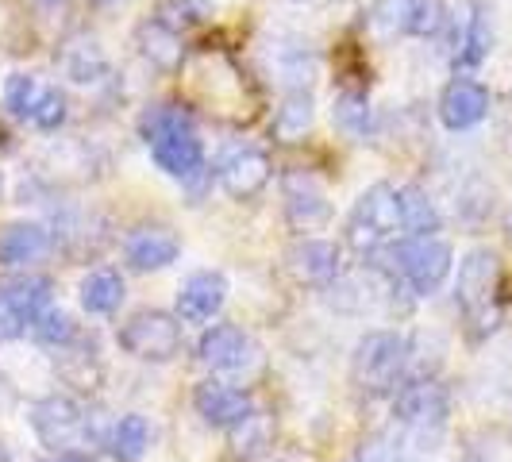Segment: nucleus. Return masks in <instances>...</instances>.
I'll list each match as a JSON object with an SVG mask.
<instances>
[{"label": "nucleus", "instance_id": "72a5a7b5", "mask_svg": "<svg viewBox=\"0 0 512 462\" xmlns=\"http://www.w3.org/2000/svg\"><path fill=\"white\" fill-rule=\"evenodd\" d=\"M24 332L27 328L20 324V316L4 305V297H0V343H8V339H16V335H24Z\"/></svg>", "mask_w": 512, "mask_h": 462}, {"label": "nucleus", "instance_id": "9d476101", "mask_svg": "<svg viewBox=\"0 0 512 462\" xmlns=\"http://www.w3.org/2000/svg\"><path fill=\"white\" fill-rule=\"evenodd\" d=\"M216 181L228 193L231 201H255L258 193L274 181V162L270 154L255 147V143H235L220 166H216Z\"/></svg>", "mask_w": 512, "mask_h": 462}, {"label": "nucleus", "instance_id": "c9c22d12", "mask_svg": "<svg viewBox=\"0 0 512 462\" xmlns=\"http://www.w3.org/2000/svg\"><path fill=\"white\" fill-rule=\"evenodd\" d=\"M43 462H89V459H66V455H51V459H43Z\"/></svg>", "mask_w": 512, "mask_h": 462}, {"label": "nucleus", "instance_id": "423d86ee", "mask_svg": "<svg viewBox=\"0 0 512 462\" xmlns=\"http://www.w3.org/2000/svg\"><path fill=\"white\" fill-rule=\"evenodd\" d=\"M401 231V208H397V189L389 181H374L370 189H362L351 216H347V243L359 255H378L382 247L397 243Z\"/></svg>", "mask_w": 512, "mask_h": 462}, {"label": "nucleus", "instance_id": "4468645a", "mask_svg": "<svg viewBox=\"0 0 512 462\" xmlns=\"http://www.w3.org/2000/svg\"><path fill=\"white\" fill-rule=\"evenodd\" d=\"M193 409L205 420L208 428H220L231 432L235 424H243L251 412H255V397L239 385H228L220 378H205V382L193 389Z\"/></svg>", "mask_w": 512, "mask_h": 462}, {"label": "nucleus", "instance_id": "473e14b6", "mask_svg": "<svg viewBox=\"0 0 512 462\" xmlns=\"http://www.w3.org/2000/svg\"><path fill=\"white\" fill-rule=\"evenodd\" d=\"M66 116H70V101H66V93L58 89V85H47V93H43V101L35 108V116H31V128L43 131V135H51L66 124Z\"/></svg>", "mask_w": 512, "mask_h": 462}, {"label": "nucleus", "instance_id": "f257e3e1", "mask_svg": "<svg viewBox=\"0 0 512 462\" xmlns=\"http://www.w3.org/2000/svg\"><path fill=\"white\" fill-rule=\"evenodd\" d=\"M139 135L151 151L154 166L174 181L189 185L197 197L208 185V162L205 143L197 135V116L178 101H158L147 104L139 116Z\"/></svg>", "mask_w": 512, "mask_h": 462}, {"label": "nucleus", "instance_id": "9b49d317", "mask_svg": "<svg viewBox=\"0 0 512 462\" xmlns=\"http://www.w3.org/2000/svg\"><path fill=\"white\" fill-rule=\"evenodd\" d=\"M282 208L289 228L312 231L324 228L332 220V201H328V189L324 181L308 170H285L282 174Z\"/></svg>", "mask_w": 512, "mask_h": 462}, {"label": "nucleus", "instance_id": "f03ea898", "mask_svg": "<svg viewBox=\"0 0 512 462\" xmlns=\"http://www.w3.org/2000/svg\"><path fill=\"white\" fill-rule=\"evenodd\" d=\"M27 424L39 439V447H47L51 455H66V459H89L97 447H104V436H108L97 412L70 393H47L31 401Z\"/></svg>", "mask_w": 512, "mask_h": 462}, {"label": "nucleus", "instance_id": "2eb2a0df", "mask_svg": "<svg viewBox=\"0 0 512 462\" xmlns=\"http://www.w3.org/2000/svg\"><path fill=\"white\" fill-rule=\"evenodd\" d=\"M439 124L447 131H470L489 116V89L478 77L455 74L439 93Z\"/></svg>", "mask_w": 512, "mask_h": 462}, {"label": "nucleus", "instance_id": "4c0bfd02", "mask_svg": "<svg viewBox=\"0 0 512 462\" xmlns=\"http://www.w3.org/2000/svg\"><path fill=\"white\" fill-rule=\"evenodd\" d=\"M43 4H66V0H43Z\"/></svg>", "mask_w": 512, "mask_h": 462}, {"label": "nucleus", "instance_id": "1a4fd4ad", "mask_svg": "<svg viewBox=\"0 0 512 462\" xmlns=\"http://www.w3.org/2000/svg\"><path fill=\"white\" fill-rule=\"evenodd\" d=\"M451 27V66L455 74L470 77L493 51V16L482 0H466L459 12L447 20Z\"/></svg>", "mask_w": 512, "mask_h": 462}, {"label": "nucleus", "instance_id": "412c9836", "mask_svg": "<svg viewBox=\"0 0 512 462\" xmlns=\"http://www.w3.org/2000/svg\"><path fill=\"white\" fill-rule=\"evenodd\" d=\"M266 58H270V74L282 81L285 93L308 89L312 77H316V66H320L316 54H312V47L301 43V39H274L270 51H266Z\"/></svg>", "mask_w": 512, "mask_h": 462}, {"label": "nucleus", "instance_id": "6ab92c4d", "mask_svg": "<svg viewBox=\"0 0 512 462\" xmlns=\"http://www.w3.org/2000/svg\"><path fill=\"white\" fill-rule=\"evenodd\" d=\"M0 297H4V305L12 308V312L20 316V324L31 332V324H35L47 308H54V282L47 274L20 270V274H12V278L0 282Z\"/></svg>", "mask_w": 512, "mask_h": 462}, {"label": "nucleus", "instance_id": "7ed1b4c3", "mask_svg": "<svg viewBox=\"0 0 512 462\" xmlns=\"http://www.w3.org/2000/svg\"><path fill=\"white\" fill-rule=\"evenodd\" d=\"M370 266L397 278L412 297H432L451 278L455 251L439 235H432V239H397V243L382 247L378 255H370Z\"/></svg>", "mask_w": 512, "mask_h": 462}, {"label": "nucleus", "instance_id": "20e7f679", "mask_svg": "<svg viewBox=\"0 0 512 462\" xmlns=\"http://www.w3.org/2000/svg\"><path fill=\"white\" fill-rule=\"evenodd\" d=\"M409 359L412 343L393 328H374L355 343L351 355V382L359 385L370 397H385L397 393L409 382Z\"/></svg>", "mask_w": 512, "mask_h": 462}, {"label": "nucleus", "instance_id": "f704fd0d", "mask_svg": "<svg viewBox=\"0 0 512 462\" xmlns=\"http://www.w3.org/2000/svg\"><path fill=\"white\" fill-rule=\"evenodd\" d=\"M0 462H12V451H8V443L0 439Z\"/></svg>", "mask_w": 512, "mask_h": 462}, {"label": "nucleus", "instance_id": "6e6552de", "mask_svg": "<svg viewBox=\"0 0 512 462\" xmlns=\"http://www.w3.org/2000/svg\"><path fill=\"white\" fill-rule=\"evenodd\" d=\"M451 12L443 0H374L370 24L378 35H409V39H436L447 27Z\"/></svg>", "mask_w": 512, "mask_h": 462}, {"label": "nucleus", "instance_id": "cd10ccee", "mask_svg": "<svg viewBox=\"0 0 512 462\" xmlns=\"http://www.w3.org/2000/svg\"><path fill=\"white\" fill-rule=\"evenodd\" d=\"M58 362H62V378L77 389H97L101 382V359H97V347L93 339H81L77 335L70 347L58 351Z\"/></svg>", "mask_w": 512, "mask_h": 462}, {"label": "nucleus", "instance_id": "b1692460", "mask_svg": "<svg viewBox=\"0 0 512 462\" xmlns=\"http://www.w3.org/2000/svg\"><path fill=\"white\" fill-rule=\"evenodd\" d=\"M397 208H401V231L405 239H432L443 228L436 201L420 185H397Z\"/></svg>", "mask_w": 512, "mask_h": 462}, {"label": "nucleus", "instance_id": "c756f323", "mask_svg": "<svg viewBox=\"0 0 512 462\" xmlns=\"http://www.w3.org/2000/svg\"><path fill=\"white\" fill-rule=\"evenodd\" d=\"M270 439H274V420H270V412L255 409L243 424L231 428V455L235 459H255L270 447Z\"/></svg>", "mask_w": 512, "mask_h": 462}, {"label": "nucleus", "instance_id": "f3484780", "mask_svg": "<svg viewBox=\"0 0 512 462\" xmlns=\"http://www.w3.org/2000/svg\"><path fill=\"white\" fill-rule=\"evenodd\" d=\"M197 359L212 374H239L251 362V339L239 324H208L197 343Z\"/></svg>", "mask_w": 512, "mask_h": 462}, {"label": "nucleus", "instance_id": "393cba45", "mask_svg": "<svg viewBox=\"0 0 512 462\" xmlns=\"http://www.w3.org/2000/svg\"><path fill=\"white\" fill-rule=\"evenodd\" d=\"M104 447L116 462H139L151 447V424L147 416L139 412H124L108 424V436H104Z\"/></svg>", "mask_w": 512, "mask_h": 462}, {"label": "nucleus", "instance_id": "5701e85b", "mask_svg": "<svg viewBox=\"0 0 512 462\" xmlns=\"http://www.w3.org/2000/svg\"><path fill=\"white\" fill-rule=\"evenodd\" d=\"M128 297V285H124V274L112 270V266H97L89 270L81 285H77V301L89 316H112L116 308L124 305Z\"/></svg>", "mask_w": 512, "mask_h": 462}, {"label": "nucleus", "instance_id": "ddd939ff", "mask_svg": "<svg viewBox=\"0 0 512 462\" xmlns=\"http://www.w3.org/2000/svg\"><path fill=\"white\" fill-rule=\"evenodd\" d=\"M228 305V274L224 270H197L178 285V316L181 324L208 328L220 308Z\"/></svg>", "mask_w": 512, "mask_h": 462}, {"label": "nucleus", "instance_id": "a211bd4d", "mask_svg": "<svg viewBox=\"0 0 512 462\" xmlns=\"http://www.w3.org/2000/svg\"><path fill=\"white\" fill-rule=\"evenodd\" d=\"M54 251V235L39 220H16L0 228V270H27Z\"/></svg>", "mask_w": 512, "mask_h": 462}, {"label": "nucleus", "instance_id": "bb28decb", "mask_svg": "<svg viewBox=\"0 0 512 462\" xmlns=\"http://www.w3.org/2000/svg\"><path fill=\"white\" fill-rule=\"evenodd\" d=\"M332 124L351 139H366L374 131V108L366 89H339L332 101Z\"/></svg>", "mask_w": 512, "mask_h": 462}, {"label": "nucleus", "instance_id": "7c9ffc66", "mask_svg": "<svg viewBox=\"0 0 512 462\" xmlns=\"http://www.w3.org/2000/svg\"><path fill=\"white\" fill-rule=\"evenodd\" d=\"M77 324H74V316L66 312V308H47L35 324H31V339L35 343H43V347H51V351H62V347H70L77 339Z\"/></svg>", "mask_w": 512, "mask_h": 462}, {"label": "nucleus", "instance_id": "2f4dec72", "mask_svg": "<svg viewBox=\"0 0 512 462\" xmlns=\"http://www.w3.org/2000/svg\"><path fill=\"white\" fill-rule=\"evenodd\" d=\"M151 20H158L162 27H170V31H193V27H201L205 20V8L197 4V0H158L151 12Z\"/></svg>", "mask_w": 512, "mask_h": 462}, {"label": "nucleus", "instance_id": "58836bf2", "mask_svg": "<svg viewBox=\"0 0 512 462\" xmlns=\"http://www.w3.org/2000/svg\"><path fill=\"white\" fill-rule=\"evenodd\" d=\"M509 235H512V212H509Z\"/></svg>", "mask_w": 512, "mask_h": 462}, {"label": "nucleus", "instance_id": "4be33fe9", "mask_svg": "<svg viewBox=\"0 0 512 462\" xmlns=\"http://www.w3.org/2000/svg\"><path fill=\"white\" fill-rule=\"evenodd\" d=\"M135 47H139V54L151 62L158 74H178L181 62H185V35L162 27L151 16L135 27Z\"/></svg>", "mask_w": 512, "mask_h": 462}, {"label": "nucleus", "instance_id": "0eeeda50", "mask_svg": "<svg viewBox=\"0 0 512 462\" xmlns=\"http://www.w3.org/2000/svg\"><path fill=\"white\" fill-rule=\"evenodd\" d=\"M181 328L185 324H181L174 312L139 308V312H131L128 320L116 328V343H120V351L131 355V359L162 366V362H174L181 355V343H185Z\"/></svg>", "mask_w": 512, "mask_h": 462}, {"label": "nucleus", "instance_id": "39448f33", "mask_svg": "<svg viewBox=\"0 0 512 462\" xmlns=\"http://www.w3.org/2000/svg\"><path fill=\"white\" fill-rule=\"evenodd\" d=\"M497 289H501V258L489 247H474L459 262V278H455V301H459L474 339L497 332V320H501Z\"/></svg>", "mask_w": 512, "mask_h": 462}, {"label": "nucleus", "instance_id": "c85d7f7f", "mask_svg": "<svg viewBox=\"0 0 512 462\" xmlns=\"http://www.w3.org/2000/svg\"><path fill=\"white\" fill-rule=\"evenodd\" d=\"M43 93H47V85H43L35 74L4 77V108H8L12 120L31 124V116H35V108H39V101H43Z\"/></svg>", "mask_w": 512, "mask_h": 462}, {"label": "nucleus", "instance_id": "dca6fc26", "mask_svg": "<svg viewBox=\"0 0 512 462\" xmlns=\"http://www.w3.org/2000/svg\"><path fill=\"white\" fill-rule=\"evenodd\" d=\"M289 274L301 285H316V289H332L343 278V247L335 239H301L289 247Z\"/></svg>", "mask_w": 512, "mask_h": 462}, {"label": "nucleus", "instance_id": "aec40b11", "mask_svg": "<svg viewBox=\"0 0 512 462\" xmlns=\"http://www.w3.org/2000/svg\"><path fill=\"white\" fill-rule=\"evenodd\" d=\"M54 62L74 85H101L104 77L112 74V62H108V54L93 35H70L54 51Z\"/></svg>", "mask_w": 512, "mask_h": 462}, {"label": "nucleus", "instance_id": "f8f14e48", "mask_svg": "<svg viewBox=\"0 0 512 462\" xmlns=\"http://www.w3.org/2000/svg\"><path fill=\"white\" fill-rule=\"evenodd\" d=\"M181 255V235L162 220L139 224L124 239V258L135 274H158L166 266H174Z\"/></svg>", "mask_w": 512, "mask_h": 462}, {"label": "nucleus", "instance_id": "a878e982", "mask_svg": "<svg viewBox=\"0 0 512 462\" xmlns=\"http://www.w3.org/2000/svg\"><path fill=\"white\" fill-rule=\"evenodd\" d=\"M312 120H316V104H312V93L308 89H297V93H285L278 112H274V139L278 143H301L308 131H312Z\"/></svg>", "mask_w": 512, "mask_h": 462}, {"label": "nucleus", "instance_id": "e433bc0d", "mask_svg": "<svg viewBox=\"0 0 512 462\" xmlns=\"http://www.w3.org/2000/svg\"><path fill=\"white\" fill-rule=\"evenodd\" d=\"M0 197H4V170H0Z\"/></svg>", "mask_w": 512, "mask_h": 462}]
</instances>
